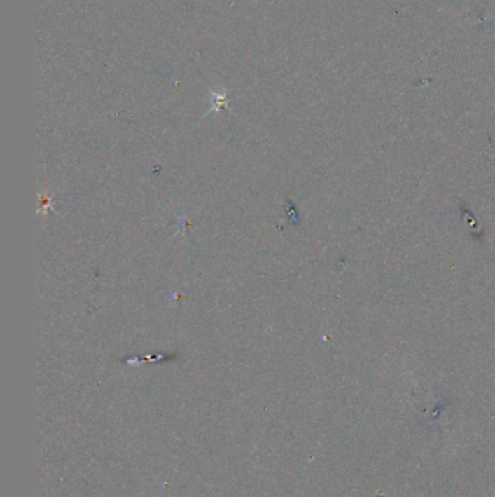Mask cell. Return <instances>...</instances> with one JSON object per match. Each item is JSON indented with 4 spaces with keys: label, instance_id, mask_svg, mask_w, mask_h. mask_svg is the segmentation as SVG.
<instances>
[{
    "label": "cell",
    "instance_id": "6da1fadb",
    "mask_svg": "<svg viewBox=\"0 0 495 497\" xmlns=\"http://www.w3.org/2000/svg\"><path fill=\"white\" fill-rule=\"evenodd\" d=\"M209 93L214 96V108L211 109L212 111H218L220 108H224L228 102V93L225 89H220V90H212L209 89Z\"/></svg>",
    "mask_w": 495,
    "mask_h": 497
}]
</instances>
